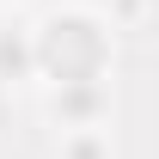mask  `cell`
<instances>
[{
    "label": "cell",
    "mask_w": 159,
    "mask_h": 159,
    "mask_svg": "<svg viewBox=\"0 0 159 159\" xmlns=\"http://www.w3.org/2000/svg\"><path fill=\"white\" fill-rule=\"evenodd\" d=\"M110 116H116V98H110V86H61V92H49V122H55L61 135L104 129Z\"/></svg>",
    "instance_id": "7a4b0ae2"
},
{
    "label": "cell",
    "mask_w": 159,
    "mask_h": 159,
    "mask_svg": "<svg viewBox=\"0 0 159 159\" xmlns=\"http://www.w3.org/2000/svg\"><path fill=\"white\" fill-rule=\"evenodd\" d=\"M31 49H37V80L49 92L61 86H110L116 67V25L98 6H49L31 25Z\"/></svg>",
    "instance_id": "6da1fadb"
},
{
    "label": "cell",
    "mask_w": 159,
    "mask_h": 159,
    "mask_svg": "<svg viewBox=\"0 0 159 159\" xmlns=\"http://www.w3.org/2000/svg\"><path fill=\"white\" fill-rule=\"evenodd\" d=\"M12 6H25V0H0V12H12Z\"/></svg>",
    "instance_id": "5b68a950"
},
{
    "label": "cell",
    "mask_w": 159,
    "mask_h": 159,
    "mask_svg": "<svg viewBox=\"0 0 159 159\" xmlns=\"http://www.w3.org/2000/svg\"><path fill=\"white\" fill-rule=\"evenodd\" d=\"M61 159H116L110 129H80V135H61Z\"/></svg>",
    "instance_id": "277c9868"
},
{
    "label": "cell",
    "mask_w": 159,
    "mask_h": 159,
    "mask_svg": "<svg viewBox=\"0 0 159 159\" xmlns=\"http://www.w3.org/2000/svg\"><path fill=\"white\" fill-rule=\"evenodd\" d=\"M25 80H37L31 31H0V86H25Z\"/></svg>",
    "instance_id": "3957f363"
}]
</instances>
